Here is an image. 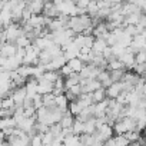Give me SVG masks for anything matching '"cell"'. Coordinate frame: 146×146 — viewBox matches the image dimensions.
Wrapping results in <instances>:
<instances>
[{"instance_id":"6da1fadb","label":"cell","mask_w":146,"mask_h":146,"mask_svg":"<svg viewBox=\"0 0 146 146\" xmlns=\"http://www.w3.org/2000/svg\"><path fill=\"white\" fill-rule=\"evenodd\" d=\"M112 127H113V132H116L117 135H125V133L136 129V120L132 117H122V119L116 120Z\"/></svg>"},{"instance_id":"7a4b0ae2","label":"cell","mask_w":146,"mask_h":146,"mask_svg":"<svg viewBox=\"0 0 146 146\" xmlns=\"http://www.w3.org/2000/svg\"><path fill=\"white\" fill-rule=\"evenodd\" d=\"M3 35H5V37H6V42H12V43H15V42H16L22 35H25V33H23V29H22L16 22H13V23H10L9 26L5 27Z\"/></svg>"},{"instance_id":"3957f363","label":"cell","mask_w":146,"mask_h":146,"mask_svg":"<svg viewBox=\"0 0 146 146\" xmlns=\"http://www.w3.org/2000/svg\"><path fill=\"white\" fill-rule=\"evenodd\" d=\"M95 135H96V139H98V140L106 142L108 139H110V137L113 136V127H112L109 123H103V125H100V126L96 129Z\"/></svg>"},{"instance_id":"277c9868","label":"cell","mask_w":146,"mask_h":146,"mask_svg":"<svg viewBox=\"0 0 146 146\" xmlns=\"http://www.w3.org/2000/svg\"><path fill=\"white\" fill-rule=\"evenodd\" d=\"M80 86H82V93H93L95 90L102 88L98 79H80Z\"/></svg>"},{"instance_id":"5b68a950","label":"cell","mask_w":146,"mask_h":146,"mask_svg":"<svg viewBox=\"0 0 146 146\" xmlns=\"http://www.w3.org/2000/svg\"><path fill=\"white\" fill-rule=\"evenodd\" d=\"M100 73V69L95 64H85L82 72L79 73L80 79H98V75Z\"/></svg>"},{"instance_id":"8992f818","label":"cell","mask_w":146,"mask_h":146,"mask_svg":"<svg viewBox=\"0 0 146 146\" xmlns=\"http://www.w3.org/2000/svg\"><path fill=\"white\" fill-rule=\"evenodd\" d=\"M67 29L73 30L76 35L83 33V30H85V25H83L80 16H72V17H69V19H67Z\"/></svg>"},{"instance_id":"52a82bcc","label":"cell","mask_w":146,"mask_h":146,"mask_svg":"<svg viewBox=\"0 0 146 146\" xmlns=\"http://www.w3.org/2000/svg\"><path fill=\"white\" fill-rule=\"evenodd\" d=\"M62 50H63V56H64L66 60L76 59V57L79 56V52H80V49L75 44V42H73V40H72L69 44H66L64 47H62Z\"/></svg>"},{"instance_id":"ba28073f","label":"cell","mask_w":146,"mask_h":146,"mask_svg":"<svg viewBox=\"0 0 146 146\" xmlns=\"http://www.w3.org/2000/svg\"><path fill=\"white\" fill-rule=\"evenodd\" d=\"M67 63V60L64 59V56L62 54V56H57V57H54V59H52L47 64H43L44 66V69H46V72L47 70H53V72H59L64 64Z\"/></svg>"},{"instance_id":"9c48e42d","label":"cell","mask_w":146,"mask_h":146,"mask_svg":"<svg viewBox=\"0 0 146 146\" xmlns=\"http://www.w3.org/2000/svg\"><path fill=\"white\" fill-rule=\"evenodd\" d=\"M123 92V83L122 82H113L106 88V96L108 99H117V96Z\"/></svg>"},{"instance_id":"30bf717a","label":"cell","mask_w":146,"mask_h":146,"mask_svg":"<svg viewBox=\"0 0 146 146\" xmlns=\"http://www.w3.org/2000/svg\"><path fill=\"white\" fill-rule=\"evenodd\" d=\"M26 98H27V95H26V88H25V85L20 86V88H16V89L12 92V99H13V102H15L16 106H23Z\"/></svg>"},{"instance_id":"8fae6325","label":"cell","mask_w":146,"mask_h":146,"mask_svg":"<svg viewBox=\"0 0 146 146\" xmlns=\"http://www.w3.org/2000/svg\"><path fill=\"white\" fill-rule=\"evenodd\" d=\"M25 23L29 25L32 29H43L46 27V17L43 15H32L30 19Z\"/></svg>"},{"instance_id":"7c38bea8","label":"cell","mask_w":146,"mask_h":146,"mask_svg":"<svg viewBox=\"0 0 146 146\" xmlns=\"http://www.w3.org/2000/svg\"><path fill=\"white\" fill-rule=\"evenodd\" d=\"M17 46L16 43H12V42H6L3 44H0V56H5V57H13L16 56V52H17Z\"/></svg>"},{"instance_id":"4fadbf2b","label":"cell","mask_w":146,"mask_h":146,"mask_svg":"<svg viewBox=\"0 0 146 146\" xmlns=\"http://www.w3.org/2000/svg\"><path fill=\"white\" fill-rule=\"evenodd\" d=\"M75 120H76V116H73V115L69 112V109H67L66 112H63L59 125L62 126V129H72V126H73V123H75Z\"/></svg>"},{"instance_id":"5bb4252c","label":"cell","mask_w":146,"mask_h":146,"mask_svg":"<svg viewBox=\"0 0 146 146\" xmlns=\"http://www.w3.org/2000/svg\"><path fill=\"white\" fill-rule=\"evenodd\" d=\"M119 60L123 63L125 67H130V69H133V66H135V53L132 52L130 47H127L126 52L119 57Z\"/></svg>"},{"instance_id":"9a60e30c","label":"cell","mask_w":146,"mask_h":146,"mask_svg":"<svg viewBox=\"0 0 146 146\" xmlns=\"http://www.w3.org/2000/svg\"><path fill=\"white\" fill-rule=\"evenodd\" d=\"M54 85L44 80V79H37V93L39 95H47V93H53Z\"/></svg>"},{"instance_id":"2e32d148","label":"cell","mask_w":146,"mask_h":146,"mask_svg":"<svg viewBox=\"0 0 146 146\" xmlns=\"http://www.w3.org/2000/svg\"><path fill=\"white\" fill-rule=\"evenodd\" d=\"M26 7L32 12V15H42L44 9V0H30Z\"/></svg>"},{"instance_id":"e0dca14e","label":"cell","mask_w":146,"mask_h":146,"mask_svg":"<svg viewBox=\"0 0 146 146\" xmlns=\"http://www.w3.org/2000/svg\"><path fill=\"white\" fill-rule=\"evenodd\" d=\"M108 42L102 37H95V42H93V46H92V52H95L96 54H102L106 49H108Z\"/></svg>"},{"instance_id":"ac0fdd59","label":"cell","mask_w":146,"mask_h":146,"mask_svg":"<svg viewBox=\"0 0 146 146\" xmlns=\"http://www.w3.org/2000/svg\"><path fill=\"white\" fill-rule=\"evenodd\" d=\"M54 103H56V108L57 109H60L62 112H66L67 109H69V99L66 98V95L63 93V95H59V96H56V99H54Z\"/></svg>"},{"instance_id":"d6986e66","label":"cell","mask_w":146,"mask_h":146,"mask_svg":"<svg viewBox=\"0 0 146 146\" xmlns=\"http://www.w3.org/2000/svg\"><path fill=\"white\" fill-rule=\"evenodd\" d=\"M98 80L100 82L102 88H105V89H106L109 85L113 83L112 79H110V73H109V70H100V73L98 75Z\"/></svg>"},{"instance_id":"ffe728a7","label":"cell","mask_w":146,"mask_h":146,"mask_svg":"<svg viewBox=\"0 0 146 146\" xmlns=\"http://www.w3.org/2000/svg\"><path fill=\"white\" fill-rule=\"evenodd\" d=\"M142 12H136V13H132V15H129V16H126L125 17V22H123V25L125 26H127V25H132V26H136L140 20H142Z\"/></svg>"},{"instance_id":"44dd1931","label":"cell","mask_w":146,"mask_h":146,"mask_svg":"<svg viewBox=\"0 0 146 146\" xmlns=\"http://www.w3.org/2000/svg\"><path fill=\"white\" fill-rule=\"evenodd\" d=\"M67 66L73 70V73H80L82 72V69H83V62L80 60V59H72V60H67Z\"/></svg>"},{"instance_id":"7402d4cb","label":"cell","mask_w":146,"mask_h":146,"mask_svg":"<svg viewBox=\"0 0 146 146\" xmlns=\"http://www.w3.org/2000/svg\"><path fill=\"white\" fill-rule=\"evenodd\" d=\"M92 95V100H93V103H99V102H103L108 96H106V89L105 88H100V89H98V90H95L93 93H90Z\"/></svg>"},{"instance_id":"603a6c76","label":"cell","mask_w":146,"mask_h":146,"mask_svg":"<svg viewBox=\"0 0 146 146\" xmlns=\"http://www.w3.org/2000/svg\"><path fill=\"white\" fill-rule=\"evenodd\" d=\"M59 78H60V73H59V72L47 70V72H44V73H43V75H42L39 79H44V80H47V82H50V83H54Z\"/></svg>"},{"instance_id":"cb8c5ba5","label":"cell","mask_w":146,"mask_h":146,"mask_svg":"<svg viewBox=\"0 0 146 146\" xmlns=\"http://www.w3.org/2000/svg\"><path fill=\"white\" fill-rule=\"evenodd\" d=\"M119 69H125V66H123V63L119 60V59H116V57H110L109 60H108V67H106V70H119Z\"/></svg>"},{"instance_id":"d4e9b609","label":"cell","mask_w":146,"mask_h":146,"mask_svg":"<svg viewBox=\"0 0 146 146\" xmlns=\"http://www.w3.org/2000/svg\"><path fill=\"white\" fill-rule=\"evenodd\" d=\"M72 133L73 135H79V136L85 135V122L76 119L75 123H73V126H72Z\"/></svg>"},{"instance_id":"484cf974","label":"cell","mask_w":146,"mask_h":146,"mask_svg":"<svg viewBox=\"0 0 146 146\" xmlns=\"http://www.w3.org/2000/svg\"><path fill=\"white\" fill-rule=\"evenodd\" d=\"M54 93H47V95H43L42 96V103L44 108H56V103H54Z\"/></svg>"},{"instance_id":"4316f807","label":"cell","mask_w":146,"mask_h":146,"mask_svg":"<svg viewBox=\"0 0 146 146\" xmlns=\"http://www.w3.org/2000/svg\"><path fill=\"white\" fill-rule=\"evenodd\" d=\"M82 110H83V108L76 102V99H75V100H72V102L69 103V112H70L73 116H76V117H78V116L80 115Z\"/></svg>"},{"instance_id":"83f0119b","label":"cell","mask_w":146,"mask_h":146,"mask_svg":"<svg viewBox=\"0 0 146 146\" xmlns=\"http://www.w3.org/2000/svg\"><path fill=\"white\" fill-rule=\"evenodd\" d=\"M125 69H119V70H110V79L112 82H122L123 79V75H125Z\"/></svg>"},{"instance_id":"f1b7e54d","label":"cell","mask_w":146,"mask_h":146,"mask_svg":"<svg viewBox=\"0 0 146 146\" xmlns=\"http://www.w3.org/2000/svg\"><path fill=\"white\" fill-rule=\"evenodd\" d=\"M125 137L132 143V142H139L140 139H142V135H140V132L139 130H130V132H127V133H125Z\"/></svg>"},{"instance_id":"f546056e","label":"cell","mask_w":146,"mask_h":146,"mask_svg":"<svg viewBox=\"0 0 146 146\" xmlns=\"http://www.w3.org/2000/svg\"><path fill=\"white\" fill-rule=\"evenodd\" d=\"M15 43H16V46H17V47L26 49V47H29V46L32 44V40H30V39H29L27 36L22 35V36H20V37H19V39H17V40H16Z\"/></svg>"},{"instance_id":"4dcf8cb0","label":"cell","mask_w":146,"mask_h":146,"mask_svg":"<svg viewBox=\"0 0 146 146\" xmlns=\"http://www.w3.org/2000/svg\"><path fill=\"white\" fill-rule=\"evenodd\" d=\"M40 135H42V142H43V145H46V146H50L52 142L56 139L54 135L50 132V129H49L47 132H44V133H40Z\"/></svg>"},{"instance_id":"1f68e13d","label":"cell","mask_w":146,"mask_h":146,"mask_svg":"<svg viewBox=\"0 0 146 146\" xmlns=\"http://www.w3.org/2000/svg\"><path fill=\"white\" fill-rule=\"evenodd\" d=\"M86 12H88V15H89L90 17H96V15H98V12H99L98 3H96V2H90V5L86 7Z\"/></svg>"},{"instance_id":"d6a6232c","label":"cell","mask_w":146,"mask_h":146,"mask_svg":"<svg viewBox=\"0 0 146 146\" xmlns=\"http://www.w3.org/2000/svg\"><path fill=\"white\" fill-rule=\"evenodd\" d=\"M146 62V52L145 50H139L135 53V63L136 64H145Z\"/></svg>"},{"instance_id":"836d02e7","label":"cell","mask_w":146,"mask_h":146,"mask_svg":"<svg viewBox=\"0 0 146 146\" xmlns=\"http://www.w3.org/2000/svg\"><path fill=\"white\" fill-rule=\"evenodd\" d=\"M30 146H43L42 142V135L40 133H35L30 139Z\"/></svg>"},{"instance_id":"e575fe53","label":"cell","mask_w":146,"mask_h":146,"mask_svg":"<svg viewBox=\"0 0 146 146\" xmlns=\"http://www.w3.org/2000/svg\"><path fill=\"white\" fill-rule=\"evenodd\" d=\"M90 2H92V0H78V2H76V6L80 7V9H86V7L90 5Z\"/></svg>"},{"instance_id":"d590c367","label":"cell","mask_w":146,"mask_h":146,"mask_svg":"<svg viewBox=\"0 0 146 146\" xmlns=\"http://www.w3.org/2000/svg\"><path fill=\"white\" fill-rule=\"evenodd\" d=\"M5 140H6V135H5V132H3V130H0V145H2Z\"/></svg>"},{"instance_id":"8d00e7d4","label":"cell","mask_w":146,"mask_h":146,"mask_svg":"<svg viewBox=\"0 0 146 146\" xmlns=\"http://www.w3.org/2000/svg\"><path fill=\"white\" fill-rule=\"evenodd\" d=\"M108 2L113 6V5H117V3H122V0H108Z\"/></svg>"},{"instance_id":"74e56055","label":"cell","mask_w":146,"mask_h":146,"mask_svg":"<svg viewBox=\"0 0 146 146\" xmlns=\"http://www.w3.org/2000/svg\"><path fill=\"white\" fill-rule=\"evenodd\" d=\"M3 110V106H2V99H0V112Z\"/></svg>"},{"instance_id":"f35d334b","label":"cell","mask_w":146,"mask_h":146,"mask_svg":"<svg viewBox=\"0 0 146 146\" xmlns=\"http://www.w3.org/2000/svg\"><path fill=\"white\" fill-rule=\"evenodd\" d=\"M44 2H46V3H53L54 0H44Z\"/></svg>"},{"instance_id":"ab89813d","label":"cell","mask_w":146,"mask_h":146,"mask_svg":"<svg viewBox=\"0 0 146 146\" xmlns=\"http://www.w3.org/2000/svg\"><path fill=\"white\" fill-rule=\"evenodd\" d=\"M92 2H96V3H99V2H103V0H92Z\"/></svg>"},{"instance_id":"60d3db41","label":"cell","mask_w":146,"mask_h":146,"mask_svg":"<svg viewBox=\"0 0 146 146\" xmlns=\"http://www.w3.org/2000/svg\"><path fill=\"white\" fill-rule=\"evenodd\" d=\"M143 50H145V52H146V44H145V47H143Z\"/></svg>"},{"instance_id":"b9f144b4","label":"cell","mask_w":146,"mask_h":146,"mask_svg":"<svg viewBox=\"0 0 146 146\" xmlns=\"http://www.w3.org/2000/svg\"><path fill=\"white\" fill-rule=\"evenodd\" d=\"M145 66H146V62H145Z\"/></svg>"},{"instance_id":"7bdbcfd3","label":"cell","mask_w":146,"mask_h":146,"mask_svg":"<svg viewBox=\"0 0 146 146\" xmlns=\"http://www.w3.org/2000/svg\"><path fill=\"white\" fill-rule=\"evenodd\" d=\"M145 19H146V16H145Z\"/></svg>"},{"instance_id":"ee69618b","label":"cell","mask_w":146,"mask_h":146,"mask_svg":"<svg viewBox=\"0 0 146 146\" xmlns=\"http://www.w3.org/2000/svg\"><path fill=\"white\" fill-rule=\"evenodd\" d=\"M27 146H30V145H27Z\"/></svg>"}]
</instances>
